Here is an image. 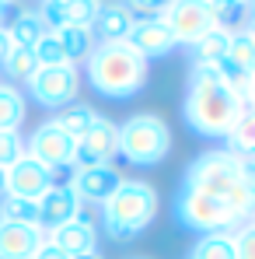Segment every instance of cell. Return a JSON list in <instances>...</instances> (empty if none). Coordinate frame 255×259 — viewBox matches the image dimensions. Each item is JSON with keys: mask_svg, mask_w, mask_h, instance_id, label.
<instances>
[{"mask_svg": "<svg viewBox=\"0 0 255 259\" xmlns=\"http://www.w3.org/2000/svg\"><path fill=\"white\" fill-rule=\"evenodd\" d=\"M4 193H7V172L0 168V196H4Z\"/></svg>", "mask_w": 255, "mask_h": 259, "instance_id": "8d00e7d4", "label": "cell"}, {"mask_svg": "<svg viewBox=\"0 0 255 259\" xmlns=\"http://www.w3.org/2000/svg\"><path fill=\"white\" fill-rule=\"evenodd\" d=\"M21 154H25V140H21V133H14V130H0V168L7 172Z\"/></svg>", "mask_w": 255, "mask_h": 259, "instance_id": "4dcf8cb0", "label": "cell"}, {"mask_svg": "<svg viewBox=\"0 0 255 259\" xmlns=\"http://www.w3.org/2000/svg\"><path fill=\"white\" fill-rule=\"evenodd\" d=\"M168 151H171V130L154 112L129 116L119 126V154L136 168H150V165L165 161Z\"/></svg>", "mask_w": 255, "mask_h": 259, "instance_id": "277c9868", "label": "cell"}, {"mask_svg": "<svg viewBox=\"0 0 255 259\" xmlns=\"http://www.w3.org/2000/svg\"><path fill=\"white\" fill-rule=\"evenodd\" d=\"M161 21L168 25L175 46H196L213 28L207 0H171L161 11Z\"/></svg>", "mask_w": 255, "mask_h": 259, "instance_id": "ba28073f", "label": "cell"}, {"mask_svg": "<svg viewBox=\"0 0 255 259\" xmlns=\"http://www.w3.org/2000/svg\"><path fill=\"white\" fill-rule=\"evenodd\" d=\"M87 81L98 95L126 102L147 84V60L129 42H98L87 56Z\"/></svg>", "mask_w": 255, "mask_h": 259, "instance_id": "7a4b0ae2", "label": "cell"}, {"mask_svg": "<svg viewBox=\"0 0 255 259\" xmlns=\"http://www.w3.org/2000/svg\"><path fill=\"white\" fill-rule=\"evenodd\" d=\"M35 207H39V231H56L60 224H67V221H74V217H81V200H77V193L70 189V182L63 186V182H53L49 189H45L42 196L35 200Z\"/></svg>", "mask_w": 255, "mask_h": 259, "instance_id": "8fae6325", "label": "cell"}, {"mask_svg": "<svg viewBox=\"0 0 255 259\" xmlns=\"http://www.w3.org/2000/svg\"><path fill=\"white\" fill-rule=\"evenodd\" d=\"M0 221L7 224H32L39 228V207L35 200H21V196H0Z\"/></svg>", "mask_w": 255, "mask_h": 259, "instance_id": "d4e9b609", "label": "cell"}, {"mask_svg": "<svg viewBox=\"0 0 255 259\" xmlns=\"http://www.w3.org/2000/svg\"><path fill=\"white\" fill-rule=\"evenodd\" d=\"M32 53H35L39 67H63V63H67V60H63V49H60V42H56L53 32H45L42 39L32 46Z\"/></svg>", "mask_w": 255, "mask_h": 259, "instance_id": "f546056e", "label": "cell"}, {"mask_svg": "<svg viewBox=\"0 0 255 259\" xmlns=\"http://www.w3.org/2000/svg\"><path fill=\"white\" fill-rule=\"evenodd\" d=\"M74 151H77V140L67 137L63 130L53 126V123H42V126L25 140V154H32L35 161H42L49 172L70 168L74 165Z\"/></svg>", "mask_w": 255, "mask_h": 259, "instance_id": "9c48e42d", "label": "cell"}, {"mask_svg": "<svg viewBox=\"0 0 255 259\" xmlns=\"http://www.w3.org/2000/svg\"><path fill=\"white\" fill-rule=\"evenodd\" d=\"M245 32H248V35H252V39H255V14H252V18H248V28H245Z\"/></svg>", "mask_w": 255, "mask_h": 259, "instance_id": "74e56055", "label": "cell"}, {"mask_svg": "<svg viewBox=\"0 0 255 259\" xmlns=\"http://www.w3.org/2000/svg\"><path fill=\"white\" fill-rule=\"evenodd\" d=\"M119 172L112 165H98V168H77L74 179H70V189L77 193L81 203H105L116 189H119Z\"/></svg>", "mask_w": 255, "mask_h": 259, "instance_id": "5bb4252c", "label": "cell"}, {"mask_svg": "<svg viewBox=\"0 0 255 259\" xmlns=\"http://www.w3.org/2000/svg\"><path fill=\"white\" fill-rule=\"evenodd\" d=\"M133 21L136 18L129 14L126 4H101L91 21V35H94V42H126Z\"/></svg>", "mask_w": 255, "mask_h": 259, "instance_id": "2e32d148", "label": "cell"}, {"mask_svg": "<svg viewBox=\"0 0 255 259\" xmlns=\"http://www.w3.org/2000/svg\"><path fill=\"white\" fill-rule=\"evenodd\" d=\"M14 49V42H11V35H7V28H0V63L7 60V53Z\"/></svg>", "mask_w": 255, "mask_h": 259, "instance_id": "e575fe53", "label": "cell"}, {"mask_svg": "<svg viewBox=\"0 0 255 259\" xmlns=\"http://www.w3.org/2000/svg\"><path fill=\"white\" fill-rule=\"evenodd\" d=\"M98 4H101V0H98ZM116 4H119V0H116Z\"/></svg>", "mask_w": 255, "mask_h": 259, "instance_id": "ee69618b", "label": "cell"}, {"mask_svg": "<svg viewBox=\"0 0 255 259\" xmlns=\"http://www.w3.org/2000/svg\"><path fill=\"white\" fill-rule=\"evenodd\" d=\"M252 14H255V0H252Z\"/></svg>", "mask_w": 255, "mask_h": 259, "instance_id": "7bdbcfd3", "label": "cell"}, {"mask_svg": "<svg viewBox=\"0 0 255 259\" xmlns=\"http://www.w3.org/2000/svg\"><path fill=\"white\" fill-rule=\"evenodd\" d=\"M25 123V95L14 84H0V130H14Z\"/></svg>", "mask_w": 255, "mask_h": 259, "instance_id": "cb8c5ba5", "label": "cell"}, {"mask_svg": "<svg viewBox=\"0 0 255 259\" xmlns=\"http://www.w3.org/2000/svg\"><path fill=\"white\" fill-rule=\"evenodd\" d=\"M0 67L7 70V77H11V81H28V77L39 70V60H35V53H32V49H25V46H14Z\"/></svg>", "mask_w": 255, "mask_h": 259, "instance_id": "4316f807", "label": "cell"}, {"mask_svg": "<svg viewBox=\"0 0 255 259\" xmlns=\"http://www.w3.org/2000/svg\"><path fill=\"white\" fill-rule=\"evenodd\" d=\"M25 84H28V95L42 109H63L70 102H77L81 77H77V67L63 63V67H39Z\"/></svg>", "mask_w": 255, "mask_h": 259, "instance_id": "52a82bcc", "label": "cell"}, {"mask_svg": "<svg viewBox=\"0 0 255 259\" xmlns=\"http://www.w3.org/2000/svg\"><path fill=\"white\" fill-rule=\"evenodd\" d=\"M224 60L252 74L255 70V39L248 32H231V39H227V56H224Z\"/></svg>", "mask_w": 255, "mask_h": 259, "instance_id": "484cf974", "label": "cell"}, {"mask_svg": "<svg viewBox=\"0 0 255 259\" xmlns=\"http://www.w3.org/2000/svg\"><path fill=\"white\" fill-rule=\"evenodd\" d=\"M49 186H53V172L45 168L42 161H35L32 154H21V158L7 168V196L39 200Z\"/></svg>", "mask_w": 255, "mask_h": 259, "instance_id": "7c38bea8", "label": "cell"}, {"mask_svg": "<svg viewBox=\"0 0 255 259\" xmlns=\"http://www.w3.org/2000/svg\"><path fill=\"white\" fill-rule=\"evenodd\" d=\"M63 7V25H77V28H91L94 14H98V0H60Z\"/></svg>", "mask_w": 255, "mask_h": 259, "instance_id": "f1b7e54d", "label": "cell"}, {"mask_svg": "<svg viewBox=\"0 0 255 259\" xmlns=\"http://www.w3.org/2000/svg\"><path fill=\"white\" fill-rule=\"evenodd\" d=\"M7 35H11V42H14V46L32 49V46L45 35V28H42V21H39L35 11H18L14 21H11V28H7Z\"/></svg>", "mask_w": 255, "mask_h": 259, "instance_id": "603a6c76", "label": "cell"}, {"mask_svg": "<svg viewBox=\"0 0 255 259\" xmlns=\"http://www.w3.org/2000/svg\"><path fill=\"white\" fill-rule=\"evenodd\" d=\"M116 154H119V126L101 116V119L77 140L74 165H77V168H98V165H109Z\"/></svg>", "mask_w": 255, "mask_h": 259, "instance_id": "30bf717a", "label": "cell"}, {"mask_svg": "<svg viewBox=\"0 0 255 259\" xmlns=\"http://www.w3.org/2000/svg\"><path fill=\"white\" fill-rule=\"evenodd\" d=\"M234 256L238 259H255V221L241 224L234 231Z\"/></svg>", "mask_w": 255, "mask_h": 259, "instance_id": "1f68e13d", "label": "cell"}, {"mask_svg": "<svg viewBox=\"0 0 255 259\" xmlns=\"http://www.w3.org/2000/svg\"><path fill=\"white\" fill-rule=\"evenodd\" d=\"M227 39H231V32H220V28H210L199 42L192 46V53H196V60H203V63H220L224 56H227Z\"/></svg>", "mask_w": 255, "mask_h": 259, "instance_id": "83f0119b", "label": "cell"}, {"mask_svg": "<svg viewBox=\"0 0 255 259\" xmlns=\"http://www.w3.org/2000/svg\"><path fill=\"white\" fill-rule=\"evenodd\" d=\"M189 259H238L234 256V231H213V235H203Z\"/></svg>", "mask_w": 255, "mask_h": 259, "instance_id": "44dd1931", "label": "cell"}, {"mask_svg": "<svg viewBox=\"0 0 255 259\" xmlns=\"http://www.w3.org/2000/svg\"><path fill=\"white\" fill-rule=\"evenodd\" d=\"M227 151L238 154L241 161L245 158H255V109H245L241 112L238 126L231 130V137H227Z\"/></svg>", "mask_w": 255, "mask_h": 259, "instance_id": "7402d4cb", "label": "cell"}, {"mask_svg": "<svg viewBox=\"0 0 255 259\" xmlns=\"http://www.w3.org/2000/svg\"><path fill=\"white\" fill-rule=\"evenodd\" d=\"M213 28L220 32H245L252 18V0H207Z\"/></svg>", "mask_w": 255, "mask_h": 259, "instance_id": "ac0fdd59", "label": "cell"}, {"mask_svg": "<svg viewBox=\"0 0 255 259\" xmlns=\"http://www.w3.org/2000/svg\"><path fill=\"white\" fill-rule=\"evenodd\" d=\"M126 42L143 56V60H158V56H168L171 49H175V39H171L168 25L161 21V18H140V21H133V28H129Z\"/></svg>", "mask_w": 255, "mask_h": 259, "instance_id": "4fadbf2b", "label": "cell"}, {"mask_svg": "<svg viewBox=\"0 0 255 259\" xmlns=\"http://www.w3.org/2000/svg\"><path fill=\"white\" fill-rule=\"evenodd\" d=\"M248 165H255V158H248Z\"/></svg>", "mask_w": 255, "mask_h": 259, "instance_id": "b9f144b4", "label": "cell"}, {"mask_svg": "<svg viewBox=\"0 0 255 259\" xmlns=\"http://www.w3.org/2000/svg\"><path fill=\"white\" fill-rule=\"evenodd\" d=\"M241 112H245V98L234 95L220 81L217 63L192 60L189 91H185V102H182V116H185L189 130L207 137V140H227L231 130L238 126Z\"/></svg>", "mask_w": 255, "mask_h": 259, "instance_id": "6da1fadb", "label": "cell"}, {"mask_svg": "<svg viewBox=\"0 0 255 259\" xmlns=\"http://www.w3.org/2000/svg\"><path fill=\"white\" fill-rule=\"evenodd\" d=\"M98 119H101V116H98V112H94L87 102H70V105H63V109H60V112H56L49 123H53V126H60L67 137L81 140V137H84V133L94 126Z\"/></svg>", "mask_w": 255, "mask_h": 259, "instance_id": "d6986e66", "label": "cell"}, {"mask_svg": "<svg viewBox=\"0 0 255 259\" xmlns=\"http://www.w3.org/2000/svg\"><path fill=\"white\" fill-rule=\"evenodd\" d=\"M0 28H4V7H0Z\"/></svg>", "mask_w": 255, "mask_h": 259, "instance_id": "ab89813d", "label": "cell"}, {"mask_svg": "<svg viewBox=\"0 0 255 259\" xmlns=\"http://www.w3.org/2000/svg\"><path fill=\"white\" fill-rule=\"evenodd\" d=\"M4 4H11V0H0V7H4Z\"/></svg>", "mask_w": 255, "mask_h": 259, "instance_id": "60d3db41", "label": "cell"}, {"mask_svg": "<svg viewBox=\"0 0 255 259\" xmlns=\"http://www.w3.org/2000/svg\"><path fill=\"white\" fill-rule=\"evenodd\" d=\"M56 35V42L63 49V60L74 67V63H81L91 56V49H94V35H91V28H77V25H63V28H56L53 32Z\"/></svg>", "mask_w": 255, "mask_h": 259, "instance_id": "ffe728a7", "label": "cell"}, {"mask_svg": "<svg viewBox=\"0 0 255 259\" xmlns=\"http://www.w3.org/2000/svg\"><path fill=\"white\" fill-rule=\"evenodd\" d=\"M245 109H255V70H252V81H248V95H245Z\"/></svg>", "mask_w": 255, "mask_h": 259, "instance_id": "d590c367", "label": "cell"}, {"mask_svg": "<svg viewBox=\"0 0 255 259\" xmlns=\"http://www.w3.org/2000/svg\"><path fill=\"white\" fill-rule=\"evenodd\" d=\"M175 217H178V224H185V228H192V231H238L241 228V221L231 214V207L224 203V196H210V193H199V189H192V186H185L182 182V189H178V196H175Z\"/></svg>", "mask_w": 255, "mask_h": 259, "instance_id": "5b68a950", "label": "cell"}, {"mask_svg": "<svg viewBox=\"0 0 255 259\" xmlns=\"http://www.w3.org/2000/svg\"><path fill=\"white\" fill-rule=\"evenodd\" d=\"M171 0H126L129 14L136 11V14H143V18H161V11L168 7Z\"/></svg>", "mask_w": 255, "mask_h": 259, "instance_id": "d6a6232c", "label": "cell"}, {"mask_svg": "<svg viewBox=\"0 0 255 259\" xmlns=\"http://www.w3.org/2000/svg\"><path fill=\"white\" fill-rule=\"evenodd\" d=\"M245 175V161L231 151H207L199 154L189 168H185V186L199 189V193H210V196H227Z\"/></svg>", "mask_w": 255, "mask_h": 259, "instance_id": "8992f818", "label": "cell"}, {"mask_svg": "<svg viewBox=\"0 0 255 259\" xmlns=\"http://www.w3.org/2000/svg\"><path fill=\"white\" fill-rule=\"evenodd\" d=\"M70 259H101L98 252H84V256H70Z\"/></svg>", "mask_w": 255, "mask_h": 259, "instance_id": "f35d334b", "label": "cell"}, {"mask_svg": "<svg viewBox=\"0 0 255 259\" xmlns=\"http://www.w3.org/2000/svg\"><path fill=\"white\" fill-rule=\"evenodd\" d=\"M45 235L32 224H7L0 221V259H32Z\"/></svg>", "mask_w": 255, "mask_h": 259, "instance_id": "e0dca14e", "label": "cell"}, {"mask_svg": "<svg viewBox=\"0 0 255 259\" xmlns=\"http://www.w3.org/2000/svg\"><path fill=\"white\" fill-rule=\"evenodd\" d=\"M158 217V193L140 179H123L119 189L101 203L105 231L116 242H133L150 221Z\"/></svg>", "mask_w": 255, "mask_h": 259, "instance_id": "3957f363", "label": "cell"}, {"mask_svg": "<svg viewBox=\"0 0 255 259\" xmlns=\"http://www.w3.org/2000/svg\"><path fill=\"white\" fill-rule=\"evenodd\" d=\"M60 252L67 256H84V252H98V228L94 221H84V217H74L67 224H60L56 231H49V238Z\"/></svg>", "mask_w": 255, "mask_h": 259, "instance_id": "9a60e30c", "label": "cell"}, {"mask_svg": "<svg viewBox=\"0 0 255 259\" xmlns=\"http://www.w3.org/2000/svg\"><path fill=\"white\" fill-rule=\"evenodd\" d=\"M32 259H70V256H67V252H60L53 242H42V245L35 249V256H32Z\"/></svg>", "mask_w": 255, "mask_h": 259, "instance_id": "836d02e7", "label": "cell"}]
</instances>
